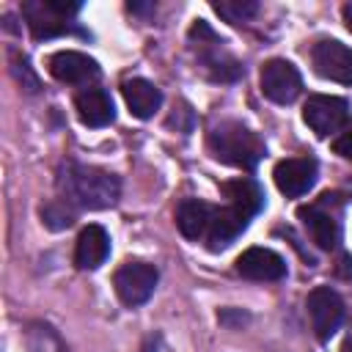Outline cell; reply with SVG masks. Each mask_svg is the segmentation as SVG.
Returning a JSON list of instances; mask_svg holds the SVG:
<instances>
[{"mask_svg": "<svg viewBox=\"0 0 352 352\" xmlns=\"http://www.w3.org/2000/svg\"><path fill=\"white\" fill-rule=\"evenodd\" d=\"M41 217H44V226L47 228H69L74 223V212L66 209V201H52L47 206H41Z\"/></svg>", "mask_w": 352, "mask_h": 352, "instance_id": "obj_21", "label": "cell"}, {"mask_svg": "<svg viewBox=\"0 0 352 352\" xmlns=\"http://www.w3.org/2000/svg\"><path fill=\"white\" fill-rule=\"evenodd\" d=\"M212 206L198 201V198H184L179 206H176V226L182 231V236L198 242L201 236H206V228H209V220H212Z\"/></svg>", "mask_w": 352, "mask_h": 352, "instance_id": "obj_17", "label": "cell"}, {"mask_svg": "<svg viewBox=\"0 0 352 352\" xmlns=\"http://www.w3.org/2000/svg\"><path fill=\"white\" fill-rule=\"evenodd\" d=\"M316 173H319V165L314 157H289V160H280L272 170V179L278 184V190L289 198H297L302 192H308L316 182Z\"/></svg>", "mask_w": 352, "mask_h": 352, "instance_id": "obj_8", "label": "cell"}, {"mask_svg": "<svg viewBox=\"0 0 352 352\" xmlns=\"http://www.w3.org/2000/svg\"><path fill=\"white\" fill-rule=\"evenodd\" d=\"M311 60H314V69L322 77L352 85V50L346 44H341L336 38H324L314 47Z\"/></svg>", "mask_w": 352, "mask_h": 352, "instance_id": "obj_9", "label": "cell"}, {"mask_svg": "<svg viewBox=\"0 0 352 352\" xmlns=\"http://www.w3.org/2000/svg\"><path fill=\"white\" fill-rule=\"evenodd\" d=\"M302 118L319 138H327V135L344 129V124L349 118V104L341 96L316 94V96H308V102L302 104Z\"/></svg>", "mask_w": 352, "mask_h": 352, "instance_id": "obj_6", "label": "cell"}, {"mask_svg": "<svg viewBox=\"0 0 352 352\" xmlns=\"http://www.w3.org/2000/svg\"><path fill=\"white\" fill-rule=\"evenodd\" d=\"M129 11H154V6H138V3H129Z\"/></svg>", "mask_w": 352, "mask_h": 352, "instance_id": "obj_26", "label": "cell"}, {"mask_svg": "<svg viewBox=\"0 0 352 352\" xmlns=\"http://www.w3.org/2000/svg\"><path fill=\"white\" fill-rule=\"evenodd\" d=\"M121 94H124V99H126V107H129L132 116H138V118H151V116L160 110V104H162V91H160L154 82L143 80V77L124 80Z\"/></svg>", "mask_w": 352, "mask_h": 352, "instance_id": "obj_16", "label": "cell"}, {"mask_svg": "<svg viewBox=\"0 0 352 352\" xmlns=\"http://www.w3.org/2000/svg\"><path fill=\"white\" fill-rule=\"evenodd\" d=\"M308 316H311V327L316 333L319 341H330L333 333L341 327L344 322V300L330 289V286H316L308 300H305Z\"/></svg>", "mask_w": 352, "mask_h": 352, "instance_id": "obj_5", "label": "cell"}, {"mask_svg": "<svg viewBox=\"0 0 352 352\" xmlns=\"http://www.w3.org/2000/svg\"><path fill=\"white\" fill-rule=\"evenodd\" d=\"M341 14H344V22H346V28L352 30V3H346V6L341 8Z\"/></svg>", "mask_w": 352, "mask_h": 352, "instance_id": "obj_25", "label": "cell"}, {"mask_svg": "<svg viewBox=\"0 0 352 352\" xmlns=\"http://www.w3.org/2000/svg\"><path fill=\"white\" fill-rule=\"evenodd\" d=\"M212 8L231 25H239V22H248L250 16H256L258 11V3L256 0H214Z\"/></svg>", "mask_w": 352, "mask_h": 352, "instance_id": "obj_20", "label": "cell"}, {"mask_svg": "<svg viewBox=\"0 0 352 352\" xmlns=\"http://www.w3.org/2000/svg\"><path fill=\"white\" fill-rule=\"evenodd\" d=\"M157 267L148 264V261H124L116 275H113V286H116V294L124 305L135 308V305H143L151 294H154V286H157Z\"/></svg>", "mask_w": 352, "mask_h": 352, "instance_id": "obj_3", "label": "cell"}, {"mask_svg": "<svg viewBox=\"0 0 352 352\" xmlns=\"http://www.w3.org/2000/svg\"><path fill=\"white\" fill-rule=\"evenodd\" d=\"M74 107H77V116L85 126H107L116 118V104H113L110 94L104 88H96V85L82 88L74 96Z\"/></svg>", "mask_w": 352, "mask_h": 352, "instance_id": "obj_14", "label": "cell"}, {"mask_svg": "<svg viewBox=\"0 0 352 352\" xmlns=\"http://www.w3.org/2000/svg\"><path fill=\"white\" fill-rule=\"evenodd\" d=\"M107 253H110L107 231L102 226H96V223L85 226L80 231V236H77V245H74V264L80 270H96V267L104 264Z\"/></svg>", "mask_w": 352, "mask_h": 352, "instance_id": "obj_15", "label": "cell"}, {"mask_svg": "<svg viewBox=\"0 0 352 352\" xmlns=\"http://www.w3.org/2000/svg\"><path fill=\"white\" fill-rule=\"evenodd\" d=\"M11 72H14V77H16V82L25 88V91H38V77L30 72V66H28V58H19V55H11Z\"/></svg>", "mask_w": 352, "mask_h": 352, "instance_id": "obj_22", "label": "cell"}, {"mask_svg": "<svg viewBox=\"0 0 352 352\" xmlns=\"http://www.w3.org/2000/svg\"><path fill=\"white\" fill-rule=\"evenodd\" d=\"M248 223H250V217L245 212H239L236 206L214 209L212 212V220H209V228H206V245H209V250L228 248L248 228Z\"/></svg>", "mask_w": 352, "mask_h": 352, "instance_id": "obj_12", "label": "cell"}, {"mask_svg": "<svg viewBox=\"0 0 352 352\" xmlns=\"http://www.w3.org/2000/svg\"><path fill=\"white\" fill-rule=\"evenodd\" d=\"M217 319L226 324V327H242L245 322H248V314H242V311H231V308H226V311H220L217 314Z\"/></svg>", "mask_w": 352, "mask_h": 352, "instance_id": "obj_24", "label": "cell"}, {"mask_svg": "<svg viewBox=\"0 0 352 352\" xmlns=\"http://www.w3.org/2000/svg\"><path fill=\"white\" fill-rule=\"evenodd\" d=\"M327 204H330V192H324L316 204L300 206L297 217H300V223L305 226V231L311 234V239L319 248L333 250L338 245V239H341V223H338V214Z\"/></svg>", "mask_w": 352, "mask_h": 352, "instance_id": "obj_7", "label": "cell"}, {"mask_svg": "<svg viewBox=\"0 0 352 352\" xmlns=\"http://www.w3.org/2000/svg\"><path fill=\"white\" fill-rule=\"evenodd\" d=\"M333 151L341 154L344 160H352V124L341 129V135L333 140Z\"/></svg>", "mask_w": 352, "mask_h": 352, "instance_id": "obj_23", "label": "cell"}, {"mask_svg": "<svg viewBox=\"0 0 352 352\" xmlns=\"http://www.w3.org/2000/svg\"><path fill=\"white\" fill-rule=\"evenodd\" d=\"M209 151L214 160L242 170H253L258 160L267 154L264 140L239 121H220L209 132Z\"/></svg>", "mask_w": 352, "mask_h": 352, "instance_id": "obj_2", "label": "cell"}, {"mask_svg": "<svg viewBox=\"0 0 352 352\" xmlns=\"http://www.w3.org/2000/svg\"><path fill=\"white\" fill-rule=\"evenodd\" d=\"M236 272L248 280H280L286 278V261L270 248H248L236 258Z\"/></svg>", "mask_w": 352, "mask_h": 352, "instance_id": "obj_11", "label": "cell"}, {"mask_svg": "<svg viewBox=\"0 0 352 352\" xmlns=\"http://www.w3.org/2000/svg\"><path fill=\"white\" fill-rule=\"evenodd\" d=\"M223 192L228 198V206H236L248 217H253V214H258L264 209V190L258 187V182H253L248 176L223 182Z\"/></svg>", "mask_w": 352, "mask_h": 352, "instance_id": "obj_18", "label": "cell"}, {"mask_svg": "<svg viewBox=\"0 0 352 352\" xmlns=\"http://www.w3.org/2000/svg\"><path fill=\"white\" fill-rule=\"evenodd\" d=\"M50 74L69 85H88L99 77V63L77 50H60L50 58Z\"/></svg>", "mask_w": 352, "mask_h": 352, "instance_id": "obj_10", "label": "cell"}, {"mask_svg": "<svg viewBox=\"0 0 352 352\" xmlns=\"http://www.w3.org/2000/svg\"><path fill=\"white\" fill-rule=\"evenodd\" d=\"M22 16L33 33V38H55V36H63V33H72V22L60 14H55L50 8L47 0H30L22 6Z\"/></svg>", "mask_w": 352, "mask_h": 352, "instance_id": "obj_13", "label": "cell"}, {"mask_svg": "<svg viewBox=\"0 0 352 352\" xmlns=\"http://www.w3.org/2000/svg\"><path fill=\"white\" fill-rule=\"evenodd\" d=\"M58 190H60L63 201H69L80 209H107L118 201L121 184L113 173H107L102 168L69 160L58 170Z\"/></svg>", "mask_w": 352, "mask_h": 352, "instance_id": "obj_1", "label": "cell"}, {"mask_svg": "<svg viewBox=\"0 0 352 352\" xmlns=\"http://www.w3.org/2000/svg\"><path fill=\"white\" fill-rule=\"evenodd\" d=\"M341 352H352V338H346V341H344V346H341Z\"/></svg>", "mask_w": 352, "mask_h": 352, "instance_id": "obj_27", "label": "cell"}, {"mask_svg": "<svg viewBox=\"0 0 352 352\" xmlns=\"http://www.w3.org/2000/svg\"><path fill=\"white\" fill-rule=\"evenodd\" d=\"M302 77L294 63L283 58H272L261 66V94L275 104H292L300 96Z\"/></svg>", "mask_w": 352, "mask_h": 352, "instance_id": "obj_4", "label": "cell"}, {"mask_svg": "<svg viewBox=\"0 0 352 352\" xmlns=\"http://www.w3.org/2000/svg\"><path fill=\"white\" fill-rule=\"evenodd\" d=\"M28 352H66V346L50 324L36 322L28 327Z\"/></svg>", "mask_w": 352, "mask_h": 352, "instance_id": "obj_19", "label": "cell"}]
</instances>
